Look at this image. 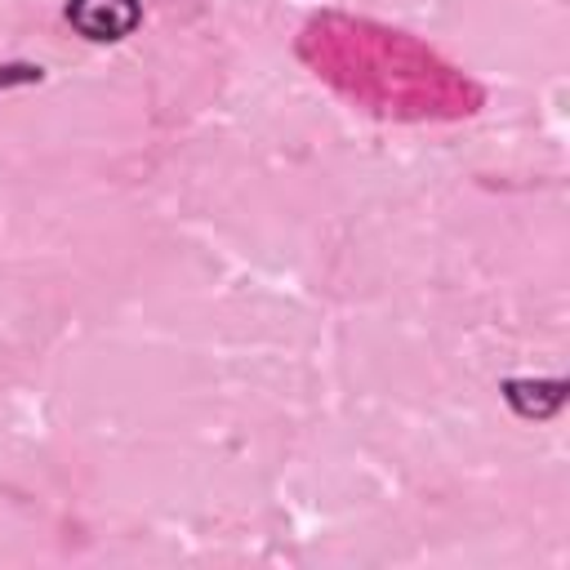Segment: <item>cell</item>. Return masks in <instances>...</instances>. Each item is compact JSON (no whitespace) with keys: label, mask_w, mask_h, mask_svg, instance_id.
Returning a JSON list of instances; mask_svg holds the SVG:
<instances>
[{"label":"cell","mask_w":570,"mask_h":570,"mask_svg":"<svg viewBox=\"0 0 570 570\" xmlns=\"http://www.w3.org/2000/svg\"><path fill=\"white\" fill-rule=\"evenodd\" d=\"M503 396L512 401V410H521L525 419H548L561 401H566V383L561 379H548V383H525V379H512L503 387Z\"/></svg>","instance_id":"7a4b0ae2"},{"label":"cell","mask_w":570,"mask_h":570,"mask_svg":"<svg viewBox=\"0 0 570 570\" xmlns=\"http://www.w3.org/2000/svg\"><path fill=\"white\" fill-rule=\"evenodd\" d=\"M67 22L85 36V40H120L138 27V0H71L67 4Z\"/></svg>","instance_id":"6da1fadb"},{"label":"cell","mask_w":570,"mask_h":570,"mask_svg":"<svg viewBox=\"0 0 570 570\" xmlns=\"http://www.w3.org/2000/svg\"><path fill=\"white\" fill-rule=\"evenodd\" d=\"M9 80H40V67H4L0 85H9Z\"/></svg>","instance_id":"3957f363"}]
</instances>
